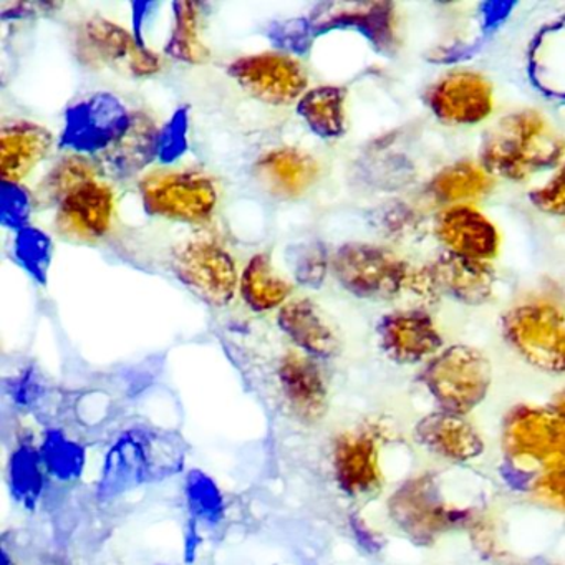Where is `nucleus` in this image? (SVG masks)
<instances>
[{"mask_svg":"<svg viewBox=\"0 0 565 565\" xmlns=\"http://www.w3.org/2000/svg\"><path fill=\"white\" fill-rule=\"evenodd\" d=\"M565 141L535 110H521L489 128L479 147V164L491 177L524 181L561 163Z\"/></svg>","mask_w":565,"mask_h":565,"instance_id":"nucleus-1","label":"nucleus"},{"mask_svg":"<svg viewBox=\"0 0 565 565\" xmlns=\"http://www.w3.org/2000/svg\"><path fill=\"white\" fill-rule=\"evenodd\" d=\"M505 461L534 475L565 465V419L552 406L521 403L501 425Z\"/></svg>","mask_w":565,"mask_h":565,"instance_id":"nucleus-2","label":"nucleus"},{"mask_svg":"<svg viewBox=\"0 0 565 565\" xmlns=\"http://www.w3.org/2000/svg\"><path fill=\"white\" fill-rule=\"evenodd\" d=\"M419 382L438 409L468 415L488 398L492 383L491 362L475 347H446L426 362Z\"/></svg>","mask_w":565,"mask_h":565,"instance_id":"nucleus-3","label":"nucleus"},{"mask_svg":"<svg viewBox=\"0 0 565 565\" xmlns=\"http://www.w3.org/2000/svg\"><path fill=\"white\" fill-rule=\"evenodd\" d=\"M388 514L396 527L418 545H433L455 529L469 527L475 518L471 509L452 505L429 472L396 488L388 499Z\"/></svg>","mask_w":565,"mask_h":565,"instance_id":"nucleus-4","label":"nucleus"},{"mask_svg":"<svg viewBox=\"0 0 565 565\" xmlns=\"http://www.w3.org/2000/svg\"><path fill=\"white\" fill-rule=\"evenodd\" d=\"M502 335L508 345L535 370L565 373V313L547 300L519 303L504 313Z\"/></svg>","mask_w":565,"mask_h":565,"instance_id":"nucleus-5","label":"nucleus"},{"mask_svg":"<svg viewBox=\"0 0 565 565\" xmlns=\"http://www.w3.org/2000/svg\"><path fill=\"white\" fill-rule=\"evenodd\" d=\"M340 286L360 299L392 300L412 286L413 270L385 247L366 243L343 244L332 259Z\"/></svg>","mask_w":565,"mask_h":565,"instance_id":"nucleus-6","label":"nucleus"},{"mask_svg":"<svg viewBox=\"0 0 565 565\" xmlns=\"http://www.w3.org/2000/svg\"><path fill=\"white\" fill-rule=\"evenodd\" d=\"M141 203L151 216L174 223H207L216 211L217 188L207 174L191 170H161L140 183Z\"/></svg>","mask_w":565,"mask_h":565,"instance_id":"nucleus-7","label":"nucleus"},{"mask_svg":"<svg viewBox=\"0 0 565 565\" xmlns=\"http://www.w3.org/2000/svg\"><path fill=\"white\" fill-rule=\"evenodd\" d=\"M75 47L82 64L110 67L131 77H151L160 72L161 61L135 34L104 18H92L78 28Z\"/></svg>","mask_w":565,"mask_h":565,"instance_id":"nucleus-8","label":"nucleus"},{"mask_svg":"<svg viewBox=\"0 0 565 565\" xmlns=\"http://www.w3.org/2000/svg\"><path fill=\"white\" fill-rule=\"evenodd\" d=\"M171 269L181 284L213 307H227L237 292L236 263L220 244L193 239L181 244L171 256Z\"/></svg>","mask_w":565,"mask_h":565,"instance_id":"nucleus-9","label":"nucleus"},{"mask_svg":"<svg viewBox=\"0 0 565 565\" xmlns=\"http://www.w3.org/2000/svg\"><path fill=\"white\" fill-rule=\"evenodd\" d=\"M495 273L491 264L445 253L413 270L409 292L419 299L451 297L466 306H482L494 296Z\"/></svg>","mask_w":565,"mask_h":565,"instance_id":"nucleus-10","label":"nucleus"},{"mask_svg":"<svg viewBox=\"0 0 565 565\" xmlns=\"http://www.w3.org/2000/svg\"><path fill=\"white\" fill-rule=\"evenodd\" d=\"M227 74L250 97L274 107L299 102L309 84L302 64L282 52H263L236 58L227 68Z\"/></svg>","mask_w":565,"mask_h":565,"instance_id":"nucleus-11","label":"nucleus"},{"mask_svg":"<svg viewBox=\"0 0 565 565\" xmlns=\"http://www.w3.org/2000/svg\"><path fill=\"white\" fill-rule=\"evenodd\" d=\"M130 120L131 114L120 98L98 92L68 108L62 145L75 153L102 154L125 134Z\"/></svg>","mask_w":565,"mask_h":565,"instance_id":"nucleus-12","label":"nucleus"},{"mask_svg":"<svg viewBox=\"0 0 565 565\" xmlns=\"http://www.w3.org/2000/svg\"><path fill=\"white\" fill-rule=\"evenodd\" d=\"M426 105L443 124L471 127L491 117L494 90L478 72L455 71L439 78L426 92Z\"/></svg>","mask_w":565,"mask_h":565,"instance_id":"nucleus-13","label":"nucleus"},{"mask_svg":"<svg viewBox=\"0 0 565 565\" xmlns=\"http://www.w3.org/2000/svg\"><path fill=\"white\" fill-rule=\"evenodd\" d=\"M316 35L353 29L382 52L392 55L398 45L395 8L390 2H322L309 15Z\"/></svg>","mask_w":565,"mask_h":565,"instance_id":"nucleus-14","label":"nucleus"},{"mask_svg":"<svg viewBox=\"0 0 565 565\" xmlns=\"http://www.w3.org/2000/svg\"><path fill=\"white\" fill-rule=\"evenodd\" d=\"M380 347L392 362L418 365L443 350V337L425 310L406 309L386 313L376 326Z\"/></svg>","mask_w":565,"mask_h":565,"instance_id":"nucleus-15","label":"nucleus"},{"mask_svg":"<svg viewBox=\"0 0 565 565\" xmlns=\"http://www.w3.org/2000/svg\"><path fill=\"white\" fill-rule=\"evenodd\" d=\"M114 216V190L104 181L95 180L58 204L55 231L72 243H97L110 233Z\"/></svg>","mask_w":565,"mask_h":565,"instance_id":"nucleus-16","label":"nucleus"},{"mask_svg":"<svg viewBox=\"0 0 565 565\" xmlns=\"http://www.w3.org/2000/svg\"><path fill=\"white\" fill-rule=\"evenodd\" d=\"M435 234L446 253L489 263L499 254L495 224L471 204L448 206L436 217Z\"/></svg>","mask_w":565,"mask_h":565,"instance_id":"nucleus-17","label":"nucleus"},{"mask_svg":"<svg viewBox=\"0 0 565 565\" xmlns=\"http://www.w3.org/2000/svg\"><path fill=\"white\" fill-rule=\"evenodd\" d=\"M413 435L429 455L455 465L475 461L486 449L484 439L466 415L443 409L423 416Z\"/></svg>","mask_w":565,"mask_h":565,"instance_id":"nucleus-18","label":"nucleus"},{"mask_svg":"<svg viewBox=\"0 0 565 565\" xmlns=\"http://www.w3.org/2000/svg\"><path fill=\"white\" fill-rule=\"evenodd\" d=\"M254 177L270 196L299 200L319 181L320 164L299 148H274L256 161Z\"/></svg>","mask_w":565,"mask_h":565,"instance_id":"nucleus-19","label":"nucleus"},{"mask_svg":"<svg viewBox=\"0 0 565 565\" xmlns=\"http://www.w3.org/2000/svg\"><path fill=\"white\" fill-rule=\"evenodd\" d=\"M160 130L153 118L145 111L131 114L130 125L125 134L98 154V164L104 173L118 180H127L141 173L154 158H158Z\"/></svg>","mask_w":565,"mask_h":565,"instance_id":"nucleus-20","label":"nucleus"},{"mask_svg":"<svg viewBox=\"0 0 565 565\" xmlns=\"http://www.w3.org/2000/svg\"><path fill=\"white\" fill-rule=\"evenodd\" d=\"M54 147L51 131L29 120L12 121L0 131V174L4 183H18L32 173Z\"/></svg>","mask_w":565,"mask_h":565,"instance_id":"nucleus-21","label":"nucleus"},{"mask_svg":"<svg viewBox=\"0 0 565 565\" xmlns=\"http://www.w3.org/2000/svg\"><path fill=\"white\" fill-rule=\"evenodd\" d=\"M335 468L340 486L349 494H372L382 486L379 448L366 433L347 435L337 443Z\"/></svg>","mask_w":565,"mask_h":565,"instance_id":"nucleus-22","label":"nucleus"},{"mask_svg":"<svg viewBox=\"0 0 565 565\" xmlns=\"http://www.w3.org/2000/svg\"><path fill=\"white\" fill-rule=\"evenodd\" d=\"M277 323L296 345L310 355L329 359L339 350V339L332 326L310 299L290 300L280 307Z\"/></svg>","mask_w":565,"mask_h":565,"instance_id":"nucleus-23","label":"nucleus"},{"mask_svg":"<svg viewBox=\"0 0 565 565\" xmlns=\"http://www.w3.org/2000/svg\"><path fill=\"white\" fill-rule=\"evenodd\" d=\"M529 75L542 94L565 100V19L535 35L529 51Z\"/></svg>","mask_w":565,"mask_h":565,"instance_id":"nucleus-24","label":"nucleus"},{"mask_svg":"<svg viewBox=\"0 0 565 565\" xmlns=\"http://www.w3.org/2000/svg\"><path fill=\"white\" fill-rule=\"evenodd\" d=\"M347 90L337 85L307 90L297 102V114L313 135L323 140L342 137L347 130Z\"/></svg>","mask_w":565,"mask_h":565,"instance_id":"nucleus-25","label":"nucleus"},{"mask_svg":"<svg viewBox=\"0 0 565 565\" xmlns=\"http://www.w3.org/2000/svg\"><path fill=\"white\" fill-rule=\"evenodd\" d=\"M284 393L299 412L320 415L327 399V386L319 366L312 360L289 353L279 366Z\"/></svg>","mask_w":565,"mask_h":565,"instance_id":"nucleus-26","label":"nucleus"},{"mask_svg":"<svg viewBox=\"0 0 565 565\" xmlns=\"http://www.w3.org/2000/svg\"><path fill=\"white\" fill-rule=\"evenodd\" d=\"M239 290L249 309L254 312H267L286 306V300L292 292V284L277 273L269 254L260 253L244 267Z\"/></svg>","mask_w":565,"mask_h":565,"instance_id":"nucleus-27","label":"nucleus"},{"mask_svg":"<svg viewBox=\"0 0 565 565\" xmlns=\"http://www.w3.org/2000/svg\"><path fill=\"white\" fill-rule=\"evenodd\" d=\"M491 174L479 163L462 160L449 164L429 181L428 191L438 203L459 206L486 196L492 190Z\"/></svg>","mask_w":565,"mask_h":565,"instance_id":"nucleus-28","label":"nucleus"},{"mask_svg":"<svg viewBox=\"0 0 565 565\" xmlns=\"http://www.w3.org/2000/svg\"><path fill=\"white\" fill-rule=\"evenodd\" d=\"M100 173L102 168L98 161L90 160L87 154H68V157L61 158L49 171L44 181L39 184L35 200L44 207L58 206L78 188L100 180Z\"/></svg>","mask_w":565,"mask_h":565,"instance_id":"nucleus-29","label":"nucleus"},{"mask_svg":"<svg viewBox=\"0 0 565 565\" xmlns=\"http://www.w3.org/2000/svg\"><path fill=\"white\" fill-rule=\"evenodd\" d=\"M164 52L170 57L191 65L204 64L210 58V51L201 38V11L196 2H174L173 29L164 45Z\"/></svg>","mask_w":565,"mask_h":565,"instance_id":"nucleus-30","label":"nucleus"},{"mask_svg":"<svg viewBox=\"0 0 565 565\" xmlns=\"http://www.w3.org/2000/svg\"><path fill=\"white\" fill-rule=\"evenodd\" d=\"M287 263L300 286L319 289L329 273V253L320 241H303L287 250Z\"/></svg>","mask_w":565,"mask_h":565,"instance_id":"nucleus-31","label":"nucleus"},{"mask_svg":"<svg viewBox=\"0 0 565 565\" xmlns=\"http://www.w3.org/2000/svg\"><path fill=\"white\" fill-rule=\"evenodd\" d=\"M15 257L22 264L25 270L39 282H45L47 279L49 267L52 263L51 237L35 227L29 226L19 231L15 239Z\"/></svg>","mask_w":565,"mask_h":565,"instance_id":"nucleus-32","label":"nucleus"},{"mask_svg":"<svg viewBox=\"0 0 565 565\" xmlns=\"http://www.w3.org/2000/svg\"><path fill=\"white\" fill-rule=\"evenodd\" d=\"M267 39L273 42L274 47L287 55H307L312 49L313 32L309 18L284 19L267 25Z\"/></svg>","mask_w":565,"mask_h":565,"instance_id":"nucleus-33","label":"nucleus"},{"mask_svg":"<svg viewBox=\"0 0 565 565\" xmlns=\"http://www.w3.org/2000/svg\"><path fill=\"white\" fill-rule=\"evenodd\" d=\"M32 198L22 184L4 183L0 190V221L6 227L22 231L29 227Z\"/></svg>","mask_w":565,"mask_h":565,"instance_id":"nucleus-34","label":"nucleus"},{"mask_svg":"<svg viewBox=\"0 0 565 565\" xmlns=\"http://www.w3.org/2000/svg\"><path fill=\"white\" fill-rule=\"evenodd\" d=\"M188 130H190V110L186 107L177 110L160 130L158 158L163 163H173L188 150Z\"/></svg>","mask_w":565,"mask_h":565,"instance_id":"nucleus-35","label":"nucleus"},{"mask_svg":"<svg viewBox=\"0 0 565 565\" xmlns=\"http://www.w3.org/2000/svg\"><path fill=\"white\" fill-rule=\"evenodd\" d=\"M531 494L541 504L565 512V465L539 475L532 484Z\"/></svg>","mask_w":565,"mask_h":565,"instance_id":"nucleus-36","label":"nucleus"},{"mask_svg":"<svg viewBox=\"0 0 565 565\" xmlns=\"http://www.w3.org/2000/svg\"><path fill=\"white\" fill-rule=\"evenodd\" d=\"M531 203L542 213L551 216H565V161L557 173L544 184L529 194Z\"/></svg>","mask_w":565,"mask_h":565,"instance_id":"nucleus-37","label":"nucleus"},{"mask_svg":"<svg viewBox=\"0 0 565 565\" xmlns=\"http://www.w3.org/2000/svg\"><path fill=\"white\" fill-rule=\"evenodd\" d=\"M551 406L565 419V386L554 396V402H552Z\"/></svg>","mask_w":565,"mask_h":565,"instance_id":"nucleus-38","label":"nucleus"}]
</instances>
